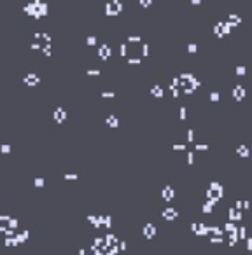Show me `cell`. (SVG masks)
<instances>
[{"label": "cell", "instance_id": "obj_1", "mask_svg": "<svg viewBox=\"0 0 252 255\" xmlns=\"http://www.w3.org/2000/svg\"><path fill=\"white\" fill-rule=\"evenodd\" d=\"M23 80H25V84H28V86H35V84H39V80H40V79H39V75H37V73H32V72H30V73H26V75L23 77Z\"/></svg>", "mask_w": 252, "mask_h": 255}, {"label": "cell", "instance_id": "obj_2", "mask_svg": "<svg viewBox=\"0 0 252 255\" xmlns=\"http://www.w3.org/2000/svg\"><path fill=\"white\" fill-rule=\"evenodd\" d=\"M11 219L12 217H9V215H0V231H7L9 229V225H11Z\"/></svg>", "mask_w": 252, "mask_h": 255}, {"label": "cell", "instance_id": "obj_3", "mask_svg": "<svg viewBox=\"0 0 252 255\" xmlns=\"http://www.w3.org/2000/svg\"><path fill=\"white\" fill-rule=\"evenodd\" d=\"M14 239H16V245H19V243H23L25 239H28V231H21V232H18Z\"/></svg>", "mask_w": 252, "mask_h": 255}, {"label": "cell", "instance_id": "obj_4", "mask_svg": "<svg viewBox=\"0 0 252 255\" xmlns=\"http://www.w3.org/2000/svg\"><path fill=\"white\" fill-rule=\"evenodd\" d=\"M63 117H65V112H63L61 107H58V109L54 110V119L56 121H63Z\"/></svg>", "mask_w": 252, "mask_h": 255}, {"label": "cell", "instance_id": "obj_5", "mask_svg": "<svg viewBox=\"0 0 252 255\" xmlns=\"http://www.w3.org/2000/svg\"><path fill=\"white\" fill-rule=\"evenodd\" d=\"M14 238H5V246H16V239Z\"/></svg>", "mask_w": 252, "mask_h": 255}, {"label": "cell", "instance_id": "obj_6", "mask_svg": "<svg viewBox=\"0 0 252 255\" xmlns=\"http://www.w3.org/2000/svg\"><path fill=\"white\" fill-rule=\"evenodd\" d=\"M0 152H4V154L11 152V143H2V145H0Z\"/></svg>", "mask_w": 252, "mask_h": 255}, {"label": "cell", "instance_id": "obj_7", "mask_svg": "<svg viewBox=\"0 0 252 255\" xmlns=\"http://www.w3.org/2000/svg\"><path fill=\"white\" fill-rule=\"evenodd\" d=\"M100 53H102V56H104V58H107V54H109V47H107V45H102V47H100Z\"/></svg>", "mask_w": 252, "mask_h": 255}, {"label": "cell", "instance_id": "obj_8", "mask_svg": "<svg viewBox=\"0 0 252 255\" xmlns=\"http://www.w3.org/2000/svg\"><path fill=\"white\" fill-rule=\"evenodd\" d=\"M42 49H44V53H46V54H51V45H49V42H46Z\"/></svg>", "mask_w": 252, "mask_h": 255}, {"label": "cell", "instance_id": "obj_9", "mask_svg": "<svg viewBox=\"0 0 252 255\" xmlns=\"http://www.w3.org/2000/svg\"><path fill=\"white\" fill-rule=\"evenodd\" d=\"M18 227V219H11V225H9V229H16Z\"/></svg>", "mask_w": 252, "mask_h": 255}, {"label": "cell", "instance_id": "obj_10", "mask_svg": "<svg viewBox=\"0 0 252 255\" xmlns=\"http://www.w3.org/2000/svg\"><path fill=\"white\" fill-rule=\"evenodd\" d=\"M35 185H37V187H40V185H44V178H40V177H37V178H35Z\"/></svg>", "mask_w": 252, "mask_h": 255}, {"label": "cell", "instance_id": "obj_11", "mask_svg": "<svg viewBox=\"0 0 252 255\" xmlns=\"http://www.w3.org/2000/svg\"><path fill=\"white\" fill-rule=\"evenodd\" d=\"M32 47H34V49H39V47H40V44H39V42H32Z\"/></svg>", "mask_w": 252, "mask_h": 255}]
</instances>
